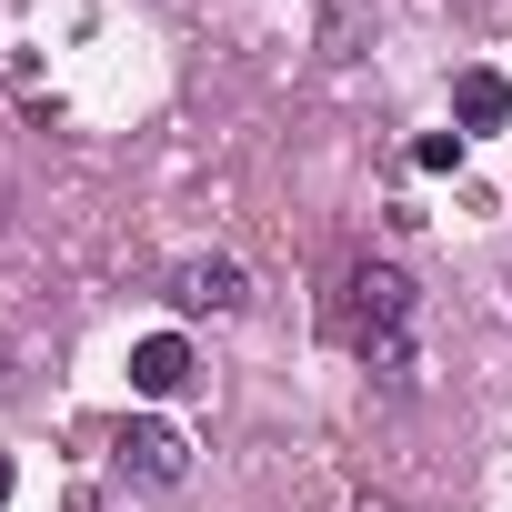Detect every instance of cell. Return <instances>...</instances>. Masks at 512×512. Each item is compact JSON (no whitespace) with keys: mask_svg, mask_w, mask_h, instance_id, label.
<instances>
[{"mask_svg":"<svg viewBox=\"0 0 512 512\" xmlns=\"http://www.w3.org/2000/svg\"><path fill=\"white\" fill-rule=\"evenodd\" d=\"M412 312H422V292H412L402 262H342V282H332V302H322L332 342H342L362 372H382V382H412Z\"/></svg>","mask_w":512,"mask_h":512,"instance_id":"cell-1","label":"cell"},{"mask_svg":"<svg viewBox=\"0 0 512 512\" xmlns=\"http://www.w3.org/2000/svg\"><path fill=\"white\" fill-rule=\"evenodd\" d=\"M161 292H171V312H181V322H231V312L251 302V272L231 262V251H191V262H171V282H161Z\"/></svg>","mask_w":512,"mask_h":512,"instance_id":"cell-2","label":"cell"},{"mask_svg":"<svg viewBox=\"0 0 512 512\" xmlns=\"http://www.w3.org/2000/svg\"><path fill=\"white\" fill-rule=\"evenodd\" d=\"M111 462H121L131 482H151V492H171V482H191V442H181L171 422H121V442H111Z\"/></svg>","mask_w":512,"mask_h":512,"instance_id":"cell-3","label":"cell"},{"mask_svg":"<svg viewBox=\"0 0 512 512\" xmlns=\"http://www.w3.org/2000/svg\"><path fill=\"white\" fill-rule=\"evenodd\" d=\"M131 392H141V402H171V392H191V342H181V332H151V342H131Z\"/></svg>","mask_w":512,"mask_h":512,"instance_id":"cell-4","label":"cell"},{"mask_svg":"<svg viewBox=\"0 0 512 512\" xmlns=\"http://www.w3.org/2000/svg\"><path fill=\"white\" fill-rule=\"evenodd\" d=\"M452 121H462V141H472V131H502V121H512V81H502L492 61H472V71L452 81Z\"/></svg>","mask_w":512,"mask_h":512,"instance_id":"cell-5","label":"cell"},{"mask_svg":"<svg viewBox=\"0 0 512 512\" xmlns=\"http://www.w3.org/2000/svg\"><path fill=\"white\" fill-rule=\"evenodd\" d=\"M412 171H462V131H422L412 141Z\"/></svg>","mask_w":512,"mask_h":512,"instance_id":"cell-6","label":"cell"},{"mask_svg":"<svg viewBox=\"0 0 512 512\" xmlns=\"http://www.w3.org/2000/svg\"><path fill=\"white\" fill-rule=\"evenodd\" d=\"M11 492H21V472H11V452H0V502H11Z\"/></svg>","mask_w":512,"mask_h":512,"instance_id":"cell-7","label":"cell"},{"mask_svg":"<svg viewBox=\"0 0 512 512\" xmlns=\"http://www.w3.org/2000/svg\"><path fill=\"white\" fill-rule=\"evenodd\" d=\"M71 512H91V492H71Z\"/></svg>","mask_w":512,"mask_h":512,"instance_id":"cell-8","label":"cell"}]
</instances>
